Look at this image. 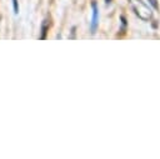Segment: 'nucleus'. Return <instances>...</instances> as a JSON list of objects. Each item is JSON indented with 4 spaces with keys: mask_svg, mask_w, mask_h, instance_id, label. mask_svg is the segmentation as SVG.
<instances>
[{
    "mask_svg": "<svg viewBox=\"0 0 160 159\" xmlns=\"http://www.w3.org/2000/svg\"><path fill=\"white\" fill-rule=\"evenodd\" d=\"M131 6L135 11V14L142 19V20H149L151 18V10L149 9V6H146L141 0H130Z\"/></svg>",
    "mask_w": 160,
    "mask_h": 159,
    "instance_id": "f257e3e1",
    "label": "nucleus"
},
{
    "mask_svg": "<svg viewBox=\"0 0 160 159\" xmlns=\"http://www.w3.org/2000/svg\"><path fill=\"white\" fill-rule=\"evenodd\" d=\"M50 25H51V19H50V18L44 19V21H42V24H41V34H40V36H39V39H41V40L46 39V33L49 31Z\"/></svg>",
    "mask_w": 160,
    "mask_h": 159,
    "instance_id": "f03ea898",
    "label": "nucleus"
},
{
    "mask_svg": "<svg viewBox=\"0 0 160 159\" xmlns=\"http://www.w3.org/2000/svg\"><path fill=\"white\" fill-rule=\"evenodd\" d=\"M98 8H96V3H92V20H91V33H95L96 26H98Z\"/></svg>",
    "mask_w": 160,
    "mask_h": 159,
    "instance_id": "7ed1b4c3",
    "label": "nucleus"
},
{
    "mask_svg": "<svg viewBox=\"0 0 160 159\" xmlns=\"http://www.w3.org/2000/svg\"><path fill=\"white\" fill-rule=\"evenodd\" d=\"M12 6H14V13L18 14V13H19V4H18V0H12Z\"/></svg>",
    "mask_w": 160,
    "mask_h": 159,
    "instance_id": "20e7f679",
    "label": "nucleus"
},
{
    "mask_svg": "<svg viewBox=\"0 0 160 159\" xmlns=\"http://www.w3.org/2000/svg\"><path fill=\"white\" fill-rule=\"evenodd\" d=\"M150 1V4L155 8V9H159V5H158V0H149Z\"/></svg>",
    "mask_w": 160,
    "mask_h": 159,
    "instance_id": "39448f33",
    "label": "nucleus"
}]
</instances>
